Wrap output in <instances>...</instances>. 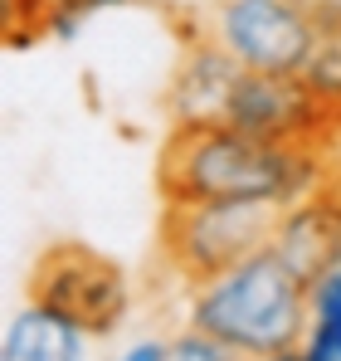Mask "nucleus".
Returning a JSON list of instances; mask_svg holds the SVG:
<instances>
[{"instance_id": "nucleus-1", "label": "nucleus", "mask_w": 341, "mask_h": 361, "mask_svg": "<svg viewBox=\"0 0 341 361\" xmlns=\"http://www.w3.org/2000/svg\"><path fill=\"white\" fill-rule=\"evenodd\" d=\"M322 185V147H287L264 142L239 127H170L156 157V190L161 205L180 200H254L278 205L312 195Z\"/></svg>"}, {"instance_id": "nucleus-2", "label": "nucleus", "mask_w": 341, "mask_h": 361, "mask_svg": "<svg viewBox=\"0 0 341 361\" xmlns=\"http://www.w3.org/2000/svg\"><path fill=\"white\" fill-rule=\"evenodd\" d=\"M307 283L287 269V259L268 244L225 274L190 288V322L234 347L244 361L297 352L307 332Z\"/></svg>"}, {"instance_id": "nucleus-3", "label": "nucleus", "mask_w": 341, "mask_h": 361, "mask_svg": "<svg viewBox=\"0 0 341 361\" xmlns=\"http://www.w3.org/2000/svg\"><path fill=\"white\" fill-rule=\"evenodd\" d=\"M278 205L254 200H180L161 205V259L190 288L268 249L278 230Z\"/></svg>"}, {"instance_id": "nucleus-4", "label": "nucleus", "mask_w": 341, "mask_h": 361, "mask_svg": "<svg viewBox=\"0 0 341 361\" xmlns=\"http://www.w3.org/2000/svg\"><path fill=\"white\" fill-rule=\"evenodd\" d=\"M30 302L68 317L88 337H113L132 312V283L127 269L93 244L58 240L30 269Z\"/></svg>"}, {"instance_id": "nucleus-5", "label": "nucleus", "mask_w": 341, "mask_h": 361, "mask_svg": "<svg viewBox=\"0 0 341 361\" xmlns=\"http://www.w3.org/2000/svg\"><path fill=\"white\" fill-rule=\"evenodd\" d=\"M205 35L249 73H297L317 35V10L307 0H215Z\"/></svg>"}, {"instance_id": "nucleus-6", "label": "nucleus", "mask_w": 341, "mask_h": 361, "mask_svg": "<svg viewBox=\"0 0 341 361\" xmlns=\"http://www.w3.org/2000/svg\"><path fill=\"white\" fill-rule=\"evenodd\" d=\"M225 127H239L264 142L287 147H327L341 118H332L297 73H239L225 108Z\"/></svg>"}, {"instance_id": "nucleus-7", "label": "nucleus", "mask_w": 341, "mask_h": 361, "mask_svg": "<svg viewBox=\"0 0 341 361\" xmlns=\"http://www.w3.org/2000/svg\"><path fill=\"white\" fill-rule=\"evenodd\" d=\"M244 63L225 54L210 35L205 39H190L185 54L170 73V88H166V113L170 127H210V122H225L229 108V93L239 83Z\"/></svg>"}, {"instance_id": "nucleus-8", "label": "nucleus", "mask_w": 341, "mask_h": 361, "mask_svg": "<svg viewBox=\"0 0 341 361\" xmlns=\"http://www.w3.org/2000/svg\"><path fill=\"white\" fill-rule=\"evenodd\" d=\"M273 249L287 259V269L312 288L322 274L341 269V195L317 185L312 195L292 200L278 215Z\"/></svg>"}, {"instance_id": "nucleus-9", "label": "nucleus", "mask_w": 341, "mask_h": 361, "mask_svg": "<svg viewBox=\"0 0 341 361\" xmlns=\"http://www.w3.org/2000/svg\"><path fill=\"white\" fill-rule=\"evenodd\" d=\"M93 342L83 327L58 317L49 307L30 302L5 322L0 337V361H93Z\"/></svg>"}, {"instance_id": "nucleus-10", "label": "nucleus", "mask_w": 341, "mask_h": 361, "mask_svg": "<svg viewBox=\"0 0 341 361\" xmlns=\"http://www.w3.org/2000/svg\"><path fill=\"white\" fill-rule=\"evenodd\" d=\"M297 78L312 88V98L332 118H341V10H317V35Z\"/></svg>"}, {"instance_id": "nucleus-11", "label": "nucleus", "mask_w": 341, "mask_h": 361, "mask_svg": "<svg viewBox=\"0 0 341 361\" xmlns=\"http://www.w3.org/2000/svg\"><path fill=\"white\" fill-rule=\"evenodd\" d=\"M297 361H341V269L322 274L307 293V332Z\"/></svg>"}, {"instance_id": "nucleus-12", "label": "nucleus", "mask_w": 341, "mask_h": 361, "mask_svg": "<svg viewBox=\"0 0 341 361\" xmlns=\"http://www.w3.org/2000/svg\"><path fill=\"white\" fill-rule=\"evenodd\" d=\"M117 5H132V0H49V15H44V35L49 39H78V30Z\"/></svg>"}, {"instance_id": "nucleus-13", "label": "nucleus", "mask_w": 341, "mask_h": 361, "mask_svg": "<svg viewBox=\"0 0 341 361\" xmlns=\"http://www.w3.org/2000/svg\"><path fill=\"white\" fill-rule=\"evenodd\" d=\"M170 361H244L234 347H225L220 337H210L205 327L185 322L175 337H170Z\"/></svg>"}, {"instance_id": "nucleus-14", "label": "nucleus", "mask_w": 341, "mask_h": 361, "mask_svg": "<svg viewBox=\"0 0 341 361\" xmlns=\"http://www.w3.org/2000/svg\"><path fill=\"white\" fill-rule=\"evenodd\" d=\"M113 361H170V337H142V342L122 347Z\"/></svg>"}, {"instance_id": "nucleus-15", "label": "nucleus", "mask_w": 341, "mask_h": 361, "mask_svg": "<svg viewBox=\"0 0 341 361\" xmlns=\"http://www.w3.org/2000/svg\"><path fill=\"white\" fill-rule=\"evenodd\" d=\"M312 10H341V0H307Z\"/></svg>"}, {"instance_id": "nucleus-16", "label": "nucleus", "mask_w": 341, "mask_h": 361, "mask_svg": "<svg viewBox=\"0 0 341 361\" xmlns=\"http://www.w3.org/2000/svg\"><path fill=\"white\" fill-rule=\"evenodd\" d=\"M259 361H297V352H273V357H259Z\"/></svg>"}]
</instances>
